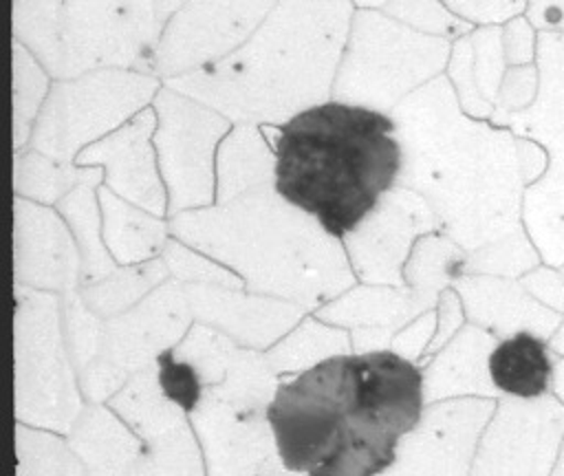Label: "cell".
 I'll return each mask as SVG.
<instances>
[{
	"label": "cell",
	"mask_w": 564,
	"mask_h": 476,
	"mask_svg": "<svg viewBox=\"0 0 564 476\" xmlns=\"http://www.w3.org/2000/svg\"><path fill=\"white\" fill-rule=\"evenodd\" d=\"M423 412L421 370L392 350L335 355L280 383L267 408L286 469L308 476H372Z\"/></svg>",
	"instance_id": "1"
},
{
	"label": "cell",
	"mask_w": 564,
	"mask_h": 476,
	"mask_svg": "<svg viewBox=\"0 0 564 476\" xmlns=\"http://www.w3.org/2000/svg\"><path fill=\"white\" fill-rule=\"evenodd\" d=\"M401 145L383 112L326 101L280 126L275 192L330 236L355 231L394 185Z\"/></svg>",
	"instance_id": "2"
},
{
	"label": "cell",
	"mask_w": 564,
	"mask_h": 476,
	"mask_svg": "<svg viewBox=\"0 0 564 476\" xmlns=\"http://www.w3.org/2000/svg\"><path fill=\"white\" fill-rule=\"evenodd\" d=\"M489 377L507 394L540 397L551 379L546 346L531 333H518L500 342L489 355Z\"/></svg>",
	"instance_id": "3"
},
{
	"label": "cell",
	"mask_w": 564,
	"mask_h": 476,
	"mask_svg": "<svg viewBox=\"0 0 564 476\" xmlns=\"http://www.w3.org/2000/svg\"><path fill=\"white\" fill-rule=\"evenodd\" d=\"M161 370L170 372L174 379H176V388L170 392L172 399L181 401L185 410H192V405L196 403V397H198V383H196V377L194 372H189L185 379L178 375L181 372V366H172L167 361V355L161 359Z\"/></svg>",
	"instance_id": "4"
}]
</instances>
